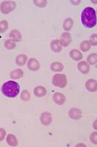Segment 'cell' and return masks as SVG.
<instances>
[{
	"instance_id": "obj_25",
	"label": "cell",
	"mask_w": 97,
	"mask_h": 147,
	"mask_svg": "<svg viewBox=\"0 0 97 147\" xmlns=\"http://www.w3.org/2000/svg\"><path fill=\"white\" fill-rule=\"evenodd\" d=\"M21 98L23 100V101H28L30 100V94L28 90H24L23 92H22L21 95Z\"/></svg>"
},
{
	"instance_id": "obj_9",
	"label": "cell",
	"mask_w": 97,
	"mask_h": 147,
	"mask_svg": "<svg viewBox=\"0 0 97 147\" xmlns=\"http://www.w3.org/2000/svg\"><path fill=\"white\" fill-rule=\"evenodd\" d=\"M86 88L90 92H95L97 89V82L95 80L90 79L86 82Z\"/></svg>"
},
{
	"instance_id": "obj_13",
	"label": "cell",
	"mask_w": 97,
	"mask_h": 147,
	"mask_svg": "<svg viewBox=\"0 0 97 147\" xmlns=\"http://www.w3.org/2000/svg\"><path fill=\"white\" fill-rule=\"evenodd\" d=\"M51 50L55 53H59L62 51V44L60 43V40H55L51 42Z\"/></svg>"
},
{
	"instance_id": "obj_26",
	"label": "cell",
	"mask_w": 97,
	"mask_h": 147,
	"mask_svg": "<svg viewBox=\"0 0 97 147\" xmlns=\"http://www.w3.org/2000/svg\"><path fill=\"white\" fill-rule=\"evenodd\" d=\"M34 4L36 5L37 6H38V7H40V8L45 7V6H47V1H43V0H42V1H37V0H34Z\"/></svg>"
},
{
	"instance_id": "obj_27",
	"label": "cell",
	"mask_w": 97,
	"mask_h": 147,
	"mask_svg": "<svg viewBox=\"0 0 97 147\" xmlns=\"http://www.w3.org/2000/svg\"><path fill=\"white\" fill-rule=\"evenodd\" d=\"M90 43H91L92 45L93 46H96V34H94V35H92L91 37H90Z\"/></svg>"
},
{
	"instance_id": "obj_12",
	"label": "cell",
	"mask_w": 97,
	"mask_h": 147,
	"mask_svg": "<svg viewBox=\"0 0 97 147\" xmlns=\"http://www.w3.org/2000/svg\"><path fill=\"white\" fill-rule=\"evenodd\" d=\"M10 37L14 42H20L22 40V35L20 31L18 30H13L10 32Z\"/></svg>"
},
{
	"instance_id": "obj_7",
	"label": "cell",
	"mask_w": 97,
	"mask_h": 147,
	"mask_svg": "<svg viewBox=\"0 0 97 147\" xmlns=\"http://www.w3.org/2000/svg\"><path fill=\"white\" fill-rule=\"evenodd\" d=\"M28 67L30 70L32 71H38L40 68V64L39 61L35 58H31L29 59L28 63Z\"/></svg>"
},
{
	"instance_id": "obj_10",
	"label": "cell",
	"mask_w": 97,
	"mask_h": 147,
	"mask_svg": "<svg viewBox=\"0 0 97 147\" xmlns=\"http://www.w3.org/2000/svg\"><path fill=\"white\" fill-rule=\"evenodd\" d=\"M77 67L79 71L83 74H87L90 71V65L85 61H82L79 62L77 65Z\"/></svg>"
},
{
	"instance_id": "obj_19",
	"label": "cell",
	"mask_w": 97,
	"mask_h": 147,
	"mask_svg": "<svg viewBox=\"0 0 97 147\" xmlns=\"http://www.w3.org/2000/svg\"><path fill=\"white\" fill-rule=\"evenodd\" d=\"M51 69L54 72H59L62 71L64 69V65L62 63L58 62V61H55V62H53L51 64Z\"/></svg>"
},
{
	"instance_id": "obj_11",
	"label": "cell",
	"mask_w": 97,
	"mask_h": 147,
	"mask_svg": "<svg viewBox=\"0 0 97 147\" xmlns=\"http://www.w3.org/2000/svg\"><path fill=\"white\" fill-rule=\"evenodd\" d=\"M53 100L57 105H62L66 102V97L60 93H55L53 95Z\"/></svg>"
},
{
	"instance_id": "obj_20",
	"label": "cell",
	"mask_w": 97,
	"mask_h": 147,
	"mask_svg": "<svg viewBox=\"0 0 97 147\" xmlns=\"http://www.w3.org/2000/svg\"><path fill=\"white\" fill-rule=\"evenodd\" d=\"M73 26V20L71 18H67L66 19L65 21L64 22V24H63V27L64 29L66 31H69L71 30Z\"/></svg>"
},
{
	"instance_id": "obj_5",
	"label": "cell",
	"mask_w": 97,
	"mask_h": 147,
	"mask_svg": "<svg viewBox=\"0 0 97 147\" xmlns=\"http://www.w3.org/2000/svg\"><path fill=\"white\" fill-rule=\"evenodd\" d=\"M40 122L44 126H48L52 122L51 114L49 112L42 113L40 115Z\"/></svg>"
},
{
	"instance_id": "obj_14",
	"label": "cell",
	"mask_w": 97,
	"mask_h": 147,
	"mask_svg": "<svg viewBox=\"0 0 97 147\" xmlns=\"http://www.w3.org/2000/svg\"><path fill=\"white\" fill-rule=\"evenodd\" d=\"M34 95L36 97H42L46 95V94H47V90L43 86H37L34 88Z\"/></svg>"
},
{
	"instance_id": "obj_22",
	"label": "cell",
	"mask_w": 97,
	"mask_h": 147,
	"mask_svg": "<svg viewBox=\"0 0 97 147\" xmlns=\"http://www.w3.org/2000/svg\"><path fill=\"white\" fill-rule=\"evenodd\" d=\"M4 46L8 50H13L16 47V44H15V42L13 40H8L5 42Z\"/></svg>"
},
{
	"instance_id": "obj_29",
	"label": "cell",
	"mask_w": 97,
	"mask_h": 147,
	"mask_svg": "<svg viewBox=\"0 0 97 147\" xmlns=\"http://www.w3.org/2000/svg\"><path fill=\"white\" fill-rule=\"evenodd\" d=\"M96 137H97V133L96 132L93 133L91 135V136H90V140H91L92 142L94 144H97Z\"/></svg>"
},
{
	"instance_id": "obj_4",
	"label": "cell",
	"mask_w": 97,
	"mask_h": 147,
	"mask_svg": "<svg viewBox=\"0 0 97 147\" xmlns=\"http://www.w3.org/2000/svg\"><path fill=\"white\" fill-rule=\"evenodd\" d=\"M16 3L13 1H3L0 5V9L4 14H8L11 12L13 11L16 8Z\"/></svg>"
},
{
	"instance_id": "obj_16",
	"label": "cell",
	"mask_w": 97,
	"mask_h": 147,
	"mask_svg": "<svg viewBox=\"0 0 97 147\" xmlns=\"http://www.w3.org/2000/svg\"><path fill=\"white\" fill-rule=\"evenodd\" d=\"M6 141L8 144L11 146H16L18 144L17 139L13 134L8 135L7 138H6Z\"/></svg>"
},
{
	"instance_id": "obj_6",
	"label": "cell",
	"mask_w": 97,
	"mask_h": 147,
	"mask_svg": "<svg viewBox=\"0 0 97 147\" xmlns=\"http://www.w3.org/2000/svg\"><path fill=\"white\" fill-rule=\"evenodd\" d=\"M72 42V37H71V34L69 32H64L61 36L60 43L63 47H68Z\"/></svg>"
},
{
	"instance_id": "obj_24",
	"label": "cell",
	"mask_w": 97,
	"mask_h": 147,
	"mask_svg": "<svg viewBox=\"0 0 97 147\" xmlns=\"http://www.w3.org/2000/svg\"><path fill=\"white\" fill-rule=\"evenodd\" d=\"M8 27V23L6 20H3L0 22V32H4L7 30Z\"/></svg>"
},
{
	"instance_id": "obj_1",
	"label": "cell",
	"mask_w": 97,
	"mask_h": 147,
	"mask_svg": "<svg viewBox=\"0 0 97 147\" xmlns=\"http://www.w3.org/2000/svg\"><path fill=\"white\" fill-rule=\"evenodd\" d=\"M81 22L86 28H93L96 24V11L92 7H87L81 13Z\"/></svg>"
},
{
	"instance_id": "obj_23",
	"label": "cell",
	"mask_w": 97,
	"mask_h": 147,
	"mask_svg": "<svg viewBox=\"0 0 97 147\" xmlns=\"http://www.w3.org/2000/svg\"><path fill=\"white\" fill-rule=\"evenodd\" d=\"M87 60H88V62L90 63V64L91 65L96 64V60H97L96 53H92L88 57V58H87Z\"/></svg>"
},
{
	"instance_id": "obj_15",
	"label": "cell",
	"mask_w": 97,
	"mask_h": 147,
	"mask_svg": "<svg viewBox=\"0 0 97 147\" xmlns=\"http://www.w3.org/2000/svg\"><path fill=\"white\" fill-rule=\"evenodd\" d=\"M70 56L75 61H79L81 60L83 58L82 53L81 52H79V51L77 50V49H73L70 52Z\"/></svg>"
},
{
	"instance_id": "obj_21",
	"label": "cell",
	"mask_w": 97,
	"mask_h": 147,
	"mask_svg": "<svg viewBox=\"0 0 97 147\" xmlns=\"http://www.w3.org/2000/svg\"><path fill=\"white\" fill-rule=\"evenodd\" d=\"M90 44L88 41H83V42L80 44V49L83 52H86V51H89L90 49Z\"/></svg>"
},
{
	"instance_id": "obj_8",
	"label": "cell",
	"mask_w": 97,
	"mask_h": 147,
	"mask_svg": "<svg viewBox=\"0 0 97 147\" xmlns=\"http://www.w3.org/2000/svg\"><path fill=\"white\" fill-rule=\"evenodd\" d=\"M69 115L71 119H79L82 116V113H81V111L80 109H77V108H73V109L69 110Z\"/></svg>"
},
{
	"instance_id": "obj_28",
	"label": "cell",
	"mask_w": 97,
	"mask_h": 147,
	"mask_svg": "<svg viewBox=\"0 0 97 147\" xmlns=\"http://www.w3.org/2000/svg\"><path fill=\"white\" fill-rule=\"evenodd\" d=\"M6 135V130L3 128H0V142L2 141L4 139Z\"/></svg>"
},
{
	"instance_id": "obj_3",
	"label": "cell",
	"mask_w": 97,
	"mask_h": 147,
	"mask_svg": "<svg viewBox=\"0 0 97 147\" xmlns=\"http://www.w3.org/2000/svg\"><path fill=\"white\" fill-rule=\"evenodd\" d=\"M52 82L54 86L59 88H64L67 84L66 77L64 74H55L53 77Z\"/></svg>"
},
{
	"instance_id": "obj_2",
	"label": "cell",
	"mask_w": 97,
	"mask_h": 147,
	"mask_svg": "<svg viewBox=\"0 0 97 147\" xmlns=\"http://www.w3.org/2000/svg\"><path fill=\"white\" fill-rule=\"evenodd\" d=\"M1 91L5 96L8 97H15L20 91V86L15 81H8L5 82L1 87Z\"/></svg>"
},
{
	"instance_id": "obj_17",
	"label": "cell",
	"mask_w": 97,
	"mask_h": 147,
	"mask_svg": "<svg viewBox=\"0 0 97 147\" xmlns=\"http://www.w3.org/2000/svg\"><path fill=\"white\" fill-rule=\"evenodd\" d=\"M27 59H28V56H27L26 55H18L16 58V64H17L18 66H22L25 64Z\"/></svg>"
},
{
	"instance_id": "obj_18",
	"label": "cell",
	"mask_w": 97,
	"mask_h": 147,
	"mask_svg": "<svg viewBox=\"0 0 97 147\" xmlns=\"http://www.w3.org/2000/svg\"><path fill=\"white\" fill-rule=\"evenodd\" d=\"M23 71L21 69H16L11 73V78L13 80H17L23 78Z\"/></svg>"
}]
</instances>
